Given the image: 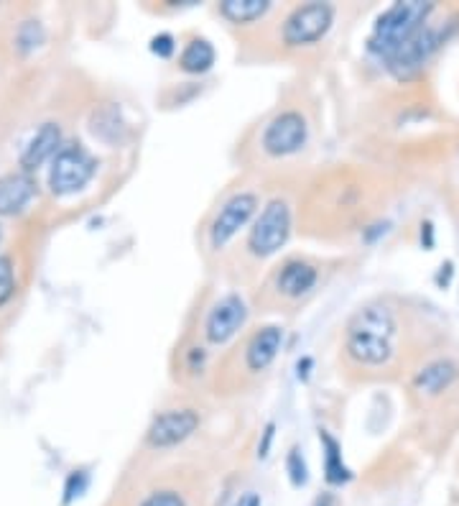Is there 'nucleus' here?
Listing matches in <instances>:
<instances>
[{
  "label": "nucleus",
  "instance_id": "f257e3e1",
  "mask_svg": "<svg viewBox=\"0 0 459 506\" xmlns=\"http://www.w3.org/2000/svg\"><path fill=\"white\" fill-rule=\"evenodd\" d=\"M434 14V3L423 0H401L393 3L385 14L378 18L372 28V36L368 41V49L378 54L382 62L395 54L408 39H413L421 28L429 24V15Z\"/></svg>",
  "mask_w": 459,
  "mask_h": 506
},
{
  "label": "nucleus",
  "instance_id": "20e7f679",
  "mask_svg": "<svg viewBox=\"0 0 459 506\" xmlns=\"http://www.w3.org/2000/svg\"><path fill=\"white\" fill-rule=\"evenodd\" d=\"M291 235V210L283 200H270L260 218L255 221L248 235V248L253 256H270L276 253Z\"/></svg>",
  "mask_w": 459,
  "mask_h": 506
},
{
  "label": "nucleus",
  "instance_id": "39448f33",
  "mask_svg": "<svg viewBox=\"0 0 459 506\" xmlns=\"http://www.w3.org/2000/svg\"><path fill=\"white\" fill-rule=\"evenodd\" d=\"M334 8L327 3H309L299 5L283 24V41L289 46H306L319 41L332 28Z\"/></svg>",
  "mask_w": 459,
  "mask_h": 506
},
{
  "label": "nucleus",
  "instance_id": "cd10ccee",
  "mask_svg": "<svg viewBox=\"0 0 459 506\" xmlns=\"http://www.w3.org/2000/svg\"><path fill=\"white\" fill-rule=\"evenodd\" d=\"M314 506H332V496H330V493H324V496H319L317 501H314Z\"/></svg>",
  "mask_w": 459,
  "mask_h": 506
},
{
  "label": "nucleus",
  "instance_id": "0eeeda50",
  "mask_svg": "<svg viewBox=\"0 0 459 506\" xmlns=\"http://www.w3.org/2000/svg\"><path fill=\"white\" fill-rule=\"evenodd\" d=\"M255 208H258V197L253 192H240V195H232L222 205V210L217 212L215 222H212V246L222 248L228 246L230 241L238 235L240 228L248 225V221L253 218Z\"/></svg>",
  "mask_w": 459,
  "mask_h": 506
},
{
  "label": "nucleus",
  "instance_id": "7ed1b4c3",
  "mask_svg": "<svg viewBox=\"0 0 459 506\" xmlns=\"http://www.w3.org/2000/svg\"><path fill=\"white\" fill-rule=\"evenodd\" d=\"M95 169H97V161L92 159L87 149H82V146H64L62 151L56 154V159H54V164H51V192L59 197L79 192L95 177Z\"/></svg>",
  "mask_w": 459,
  "mask_h": 506
},
{
  "label": "nucleus",
  "instance_id": "f03ea898",
  "mask_svg": "<svg viewBox=\"0 0 459 506\" xmlns=\"http://www.w3.org/2000/svg\"><path fill=\"white\" fill-rule=\"evenodd\" d=\"M446 36H449V34H446L444 26H432V24H426L413 39H408L398 52L391 54V57L385 59L388 72H391L395 79H401V82L413 79L421 69L426 67V62L432 59L434 54L439 52V46L444 44Z\"/></svg>",
  "mask_w": 459,
  "mask_h": 506
},
{
  "label": "nucleus",
  "instance_id": "412c9836",
  "mask_svg": "<svg viewBox=\"0 0 459 506\" xmlns=\"http://www.w3.org/2000/svg\"><path fill=\"white\" fill-rule=\"evenodd\" d=\"M15 289V274H13V261L8 256H0V307L13 297Z\"/></svg>",
  "mask_w": 459,
  "mask_h": 506
},
{
  "label": "nucleus",
  "instance_id": "393cba45",
  "mask_svg": "<svg viewBox=\"0 0 459 506\" xmlns=\"http://www.w3.org/2000/svg\"><path fill=\"white\" fill-rule=\"evenodd\" d=\"M38 41H41V26L34 24V21L24 24V28L18 31V44H21V49H34V46H38Z\"/></svg>",
  "mask_w": 459,
  "mask_h": 506
},
{
  "label": "nucleus",
  "instance_id": "f8f14e48",
  "mask_svg": "<svg viewBox=\"0 0 459 506\" xmlns=\"http://www.w3.org/2000/svg\"><path fill=\"white\" fill-rule=\"evenodd\" d=\"M280 340H283V330L279 325H268L263 330H258L250 343H248V351H245V364L250 371L260 374L266 371L268 366L276 361L280 348Z\"/></svg>",
  "mask_w": 459,
  "mask_h": 506
},
{
  "label": "nucleus",
  "instance_id": "c756f323",
  "mask_svg": "<svg viewBox=\"0 0 459 506\" xmlns=\"http://www.w3.org/2000/svg\"><path fill=\"white\" fill-rule=\"evenodd\" d=\"M238 506H242V501H240V504H238Z\"/></svg>",
  "mask_w": 459,
  "mask_h": 506
},
{
  "label": "nucleus",
  "instance_id": "6ab92c4d",
  "mask_svg": "<svg viewBox=\"0 0 459 506\" xmlns=\"http://www.w3.org/2000/svg\"><path fill=\"white\" fill-rule=\"evenodd\" d=\"M270 3L268 0H222L219 14L232 24H253L260 15L268 14Z\"/></svg>",
  "mask_w": 459,
  "mask_h": 506
},
{
  "label": "nucleus",
  "instance_id": "b1692460",
  "mask_svg": "<svg viewBox=\"0 0 459 506\" xmlns=\"http://www.w3.org/2000/svg\"><path fill=\"white\" fill-rule=\"evenodd\" d=\"M140 506H187V501L178 491H156L146 496Z\"/></svg>",
  "mask_w": 459,
  "mask_h": 506
},
{
  "label": "nucleus",
  "instance_id": "ddd939ff",
  "mask_svg": "<svg viewBox=\"0 0 459 506\" xmlns=\"http://www.w3.org/2000/svg\"><path fill=\"white\" fill-rule=\"evenodd\" d=\"M59 143H62V129H59L56 123H44V126L34 133V139L26 143L24 154H21V167H24L26 171L38 169L51 154H59V151H56Z\"/></svg>",
  "mask_w": 459,
  "mask_h": 506
},
{
  "label": "nucleus",
  "instance_id": "c85d7f7f",
  "mask_svg": "<svg viewBox=\"0 0 459 506\" xmlns=\"http://www.w3.org/2000/svg\"><path fill=\"white\" fill-rule=\"evenodd\" d=\"M242 506H260V499H258V496H248V499L242 501Z\"/></svg>",
  "mask_w": 459,
  "mask_h": 506
},
{
  "label": "nucleus",
  "instance_id": "a878e982",
  "mask_svg": "<svg viewBox=\"0 0 459 506\" xmlns=\"http://www.w3.org/2000/svg\"><path fill=\"white\" fill-rule=\"evenodd\" d=\"M177 49V44H174V36H168V34H158V36H153L151 41V52L158 54L161 59H168L171 54Z\"/></svg>",
  "mask_w": 459,
  "mask_h": 506
},
{
  "label": "nucleus",
  "instance_id": "f3484780",
  "mask_svg": "<svg viewBox=\"0 0 459 506\" xmlns=\"http://www.w3.org/2000/svg\"><path fill=\"white\" fill-rule=\"evenodd\" d=\"M319 440L324 445V479L332 486H342V483L352 479V473H350V468L344 466L342 453H340V442L334 440L332 435H327L324 429L319 432Z\"/></svg>",
  "mask_w": 459,
  "mask_h": 506
},
{
  "label": "nucleus",
  "instance_id": "5701e85b",
  "mask_svg": "<svg viewBox=\"0 0 459 506\" xmlns=\"http://www.w3.org/2000/svg\"><path fill=\"white\" fill-rule=\"evenodd\" d=\"M87 473L85 470H75L69 479H66V486H64V504H72L76 496H82V491L87 489Z\"/></svg>",
  "mask_w": 459,
  "mask_h": 506
},
{
  "label": "nucleus",
  "instance_id": "a211bd4d",
  "mask_svg": "<svg viewBox=\"0 0 459 506\" xmlns=\"http://www.w3.org/2000/svg\"><path fill=\"white\" fill-rule=\"evenodd\" d=\"M215 65V46L209 41L194 39L184 46V52L178 57V67L189 75H202Z\"/></svg>",
  "mask_w": 459,
  "mask_h": 506
},
{
  "label": "nucleus",
  "instance_id": "2eb2a0df",
  "mask_svg": "<svg viewBox=\"0 0 459 506\" xmlns=\"http://www.w3.org/2000/svg\"><path fill=\"white\" fill-rule=\"evenodd\" d=\"M347 353L362 366H382L393 356V343L382 337L347 336Z\"/></svg>",
  "mask_w": 459,
  "mask_h": 506
},
{
  "label": "nucleus",
  "instance_id": "4468645a",
  "mask_svg": "<svg viewBox=\"0 0 459 506\" xmlns=\"http://www.w3.org/2000/svg\"><path fill=\"white\" fill-rule=\"evenodd\" d=\"M459 377V368L454 361H449V358H439V361H432V364H426L421 368L416 378H413V387L423 394H429V397H436V394H442L446 391Z\"/></svg>",
  "mask_w": 459,
  "mask_h": 506
},
{
  "label": "nucleus",
  "instance_id": "6e6552de",
  "mask_svg": "<svg viewBox=\"0 0 459 506\" xmlns=\"http://www.w3.org/2000/svg\"><path fill=\"white\" fill-rule=\"evenodd\" d=\"M199 428V415L194 409H168L151 422L146 440L151 448H174L191 438Z\"/></svg>",
  "mask_w": 459,
  "mask_h": 506
},
{
  "label": "nucleus",
  "instance_id": "dca6fc26",
  "mask_svg": "<svg viewBox=\"0 0 459 506\" xmlns=\"http://www.w3.org/2000/svg\"><path fill=\"white\" fill-rule=\"evenodd\" d=\"M317 269L306 261H289L279 272V292L286 297H301L311 286L317 284Z\"/></svg>",
  "mask_w": 459,
  "mask_h": 506
},
{
  "label": "nucleus",
  "instance_id": "bb28decb",
  "mask_svg": "<svg viewBox=\"0 0 459 506\" xmlns=\"http://www.w3.org/2000/svg\"><path fill=\"white\" fill-rule=\"evenodd\" d=\"M270 440H273V425H268L266 435H263V442H260V448H258V455H260V458H266V455H268Z\"/></svg>",
  "mask_w": 459,
  "mask_h": 506
},
{
  "label": "nucleus",
  "instance_id": "9d476101",
  "mask_svg": "<svg viewBox=\"0 0 459 506\" xmlns=\"http://www.w3.org/2000/svg\"><path fill=\"white\" fill-rule=\"evenodd\" d=\"M347 336H370L393 340L395 336V315L385 305H365L362 310L352 315L347 323Z\"/></svg>",
  "mask_w": 459,
  "mask_h": 506
},
{
  "label": "nucleus",
  "instance_id": "aec40b11",
  "mask_svg": "<svg viewBox=\"0 0 459 506\" xmlns=\"http://www.w3.org/2000/svg\"><path fill=\"white\" fill-rule=\"evenodd\" d=\"M123 130H126V123H123V118H120L117 105H105L102 110H95V116H92V133H95V136H100L105 141L115 143L120 139Z\"/></svg>",
  "mask_w": 459,
  "mask_h": 506
},
{
  "label": "nucleus",
  "instance_id": "423d86ee",
  "mask_svg": "<svg viewBox=\"0 0 459 506\" xmlns=\"http://www.w3.org/2000/svg\"><path fill=\"white\" fill-rule=\"evenodd\" d=\"M306 136H309V129H306L304 116L296 110H286L273 118L263 130V149L270 156L296 154L299 149H304Z\"/></svg>",
  "mask_w": 459,
  "mask_h": 506
},
{
  "label": "nucleus",
  "instance_id": "9b49d317",
  "mask_svg": "<svg viewBox=\"0 0 459 506\" xmlns=\"http://www.w3.org/2000/svg\"><path fill=\"white\" fill-rule=\"evenodd\" d=\"M36 195V182L28 171H13L0 177V215H15Z\"/></svg>",
  "mask_w": 459,
  "mask_h": 506
},
{
  "label": "nucleus",
  "instance_id": "1a4fd4ad",
  "mask_svg": "<svg viewBox=\"0 0 459 506\" xmlns=\"http://www.w3.org/2000/svg\"><path fill=\"white\" fill-rule=\"evenodd\" d=\"M248 320V307L238 294H228L217 302L215 307L207 315V323H204V336L209 343L222 346L228 343L230 337L240 330L242 325Z\"/></svg>",
  "mask_w": 459,
  "mask_h": 506
},
{
  "label": "nucleus",
  "instance_id": "4be33fe9",
  "mask_svg": "<svg viewBox=\"0 0 459 506\" xmlns=\"http://www.w3.org/2000/svg\"><path fill=\"white\" fill-rule=\"evenodd\" d=\"M286 470H289V479L291 483L299 489V486H304L306 483V463H304V455L299 453V448H291V453L286 458Z\"/></svg>",
  "mask_w": 459,
  "mask_h": 506
}]
</instances>
